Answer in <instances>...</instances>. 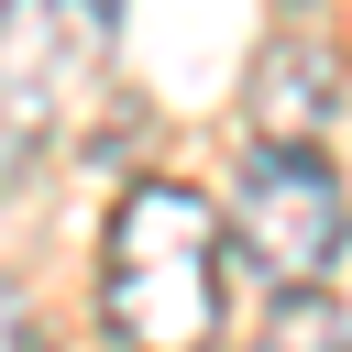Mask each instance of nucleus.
Segmentation results:
<instances>
[{"mask_svg":"<svg viewBox=\"0 0 352 352\" xmlns=\"http://www.w3.org/2000/svg\"><path fill=\"white\" fill-rule=\"evenodd\" d=\"M231 319V242L209 187L132 176L99 231V330L110 352H220Z\"/></svg>","mask_w":352,"mask_h":352,"instance_id":"1","label":"nucleus"},{"mask_svg":"<svg viewBox=\"0 0 352 352\" xmlns=\"http://www.w3.org/2000/svg\"><path fill=\"white\" fill-rule=\"evenodd\" d=\"M121 44V0H0V154L77 132Z\"/></svg>","mask_w":352,"mask_h":352,"instance_id":"2","label":"nucleus"},{"mask_svg":"<svg viewBox=\"0 0 352 352\" xmlns=\"http://www.w3.org/2000/svg\"><path fill=\"white\" fill-rule=\"evenodd\" d=\"M341 231H352V209H341V176L319 165V143H253V154H242L231 209H220V242H231L275 297L330 286Z\"/></svg>","mask_w":352,"mask_h":352,"instance_id":"3","label":"nucleus"},{"mask_svg":"<svg viewBox=\"0 0 352 352\" xmlns=\"http://www.w3.org/2000/svg\"><path fill=\"white\" fill-rule=\"evenodd\" d=\"M0 352H44V319L22 308V286H0Z\"/></svg>","mask_w":352,"mask_h":352,"instance_id":"6","label":"nucleus"},{"mask_svg":"<svg viewBox=\"0 0 352 352\" xmlns=\"http://www.w3.org/2000/svg\"><path fill=\"white\" fill-rule=\"evenodd\" d=\"M330 110H341V88H330V44L319 33H275L264 55H253V132L264 143H319L330 132Z\"/></svg>","mask_w":352,"mask_h":352,"instance_id":"4","label":"nucleus"},{"mask_svg":"<svg viewBox=\"0 0 352 352\" xmlns=\"http://www.w3.org/2000/svg\"><path fill=\"white\" fill-rule=\"evenodd\" d=\"M253 352H352V319H341L319 286H297V297H275V319H264Z\"/></svg>","mask_w":352,"mask_h":352,"instance_id":"5","label":"nucleus"}]
</instances>
